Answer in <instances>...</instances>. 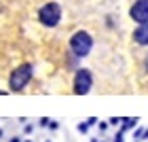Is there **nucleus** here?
Wrapping results in <instances>:
<instances>
[{
    "label": "nucleus",
    "instance_id": "f257e3e1",
    "mask_svg": "<svg viewBox=\"0 0 148 142\" xmlns=\"http://www.w3.org/2000/svg\"><path fill=\"white\" fill-rule=\"evenodd\" d=\"M91 49H93V38H91L89 32H85V30L74 32L72 38H70V51H72V55L76 59H83V57H87L91 53Z\"/></svg>",
    "mask_w": 148,
    "mask_h": 142
},
{
    "label": "nucleus",
    "instance_id": "f03ea898",
    "mask_svg": "<svg viewBox=\"0 0 148 142\" xmlns=\"http://www.w3.org/2000/svg\"><path fill=\"white\" fill-rule=\"evenodd\" d=\"M32 77H34V66H32V64H21V66H17V68L11 72V79H9L11 91H21L23 87L32 81Z\"/></svg>",
    "mask_w": 148,
    "mask_h": 142
},
{
    "label": "nucleus",
    "instance_id": "7ed1b4c3",
    "mask_svg": "<svg viewBox=\"0 0 148 142\" xmlns=\"http://www.w3.org/2000/svg\"><path fill=\"white\" fill-rule=\"evenodd\" d=\"M93 87V74L91 70L87 68H76L74 72V79H72V91L76 96H87Z\"/></svg>",
    "mask_w": 148,
    "mask_h": 142
},
{
    "label": "nucleus",
    "instance_id": "20e7f679",
    "mask_svg": "<svg viewBox=\"0 0 148 142\" xmlns=\"http://www.w3.org/2000/svg\"><path fill=\"white\" fill-rule=\"evenodd\" d=\"M62 19V6L57 2H47L42 9L38 11V21L47 26V28H55Z\"/></svg>",
    "mask_w": 148,
    "mask_h": 142
},
{
    "label": "nucleus",
    "instance_id": "39448f33",
    "mask_svg": "<svg viewBox=\"0 0 148 142\" xmlns=\"http://www.w3.org/2000/svg\"><path fill=\"white\" fill-rule=\"evenodd\" d=\"M129 17L138 23L148 21V0H136L129 9Z\"/></svg>",
    "mask_w": 148,
    "mask_h": 142
},
{
    "label": "nucleus",
    "instance_id": "423d86ee",
    "mask_svg": "<svg viewBox=\"0 0 148 142\" xmlns=\"http://www.w3.org/2000/svg\"><path fill=\"white\" fill-rule=\"evenodd\" d=\"M133 40L140 47H148V21L138 23V28L133 30Z\"/></svg>",
    "mask_w": 148,
    "mask_h": 142
},
{
    "label": "nucleus",
    "instance_id": "0eeeda50",
    "mask_svg": "<svg viewBox=\"0 0 148 142\" xmlns=\"http://www.w3.org/2000/svg\"><path fill=\"white\" fill-rule=\"evenodd\" d=\"M140 123V119L138 117H123V123H121V132H129V130H136Z\"/></svg>",
    "mask_w": 148,
    "mask_h": 142
},
{
    "label": "nucleus",
    "instance_id": "6e6552de",
    "mask_svg": "<svg viewBox=\"0 0 148 142\" xmlns=\"http://www.w3.org/2000/svg\"><path fill=\"white\" fill-rule=\"evenodd\" d=\"M144 127H136V130H133V140H142L144 138Z\"/></svg>",
    "mask_w": 148,
    "mask_h": 142
},
{
    "label": "nucleus",
    "instance_id": "1a4fd4ad",
    "mask_svg": "<svg viewBox=\"0 0 148 142\" xmlns=\"http://www.w3.org/2000/svg\"><path fill=\"white\" fill-rule=\"evenodd\" d=\"M108 127H110L108 121H99V123H97V130L102 132V134H104V132H108Z\"/></svg>",
    "mask_w": 148,
    "mask_h": 142
},
{
    "label": "nucleus",
    "instance_id": "9d476101",
    "mask_svg": "<svg viewBox=\"0 0 148 142\" xmlns=\"http://www.w3.org/2000/svg\"><path fill=\"white\" fill-rule=\"evenodd\" d=\"M76 130H78L80 134H89V125H87L85 121H83V123H78V125H76Z\"/></svg>",
    "mask_w": 148,
    "mask_h": 142
},
{
    "label": "nucleus",
    "instance_id": "9b49d317",
    "mask_svg": "<svg viewBox=\"0 0 148 142\" xmlns=\"http://www.w3.org/2000/svg\"><path fill=\"white\" fill-rule=\"evenodd\" d=\"M112 142H125V134H123V132L119 130L116 134H114V138H112Z\"/></svg>",
    "mask_w": 148,
    "mask_h": 142
},
{
    "label": "nucleus",
    "instance_id": "f8f14e48",
    "mask_svg": "<svg viewBox=\"0 0 148 142\" xmlns=\"http://www.w3.org/2000/svg\"><path fill=\"white\" fill-rule=\"evenodd\" d=\"M23 134H34V123H25L23 125Z\"/></svg>",
    "mask_w": 148,
    "mask_h": 142
},
{
    "label": "nucleus",
    "instance_id": "ddd939ff",
    "mask_svg": "<svg viewBox=\"0 0 148 142\" xmlns=\"http://www.w3.org/2000/svg\"><path fill=\"white\" fill-rule=\"evenodd\" d=\"M108 123H110V125H119V123H123V117H110Z\"/></svg>",
    "mask_w": 148,
    "mask_h": 142
},
{
    "label": "nucleus",
    "instance_id": "4468645a",
    "mask_svg": "<svg viewBox=\"0 0 148 142\" xmlns=\"http://www.w3.org/2000/svg\"><path fill=\"white\" fill-rule=\"evenodd\" d=\"M85 123H87V125H89V127H91V125H97V123H99V121H97L95 117H89V119H85Z\"/></svg>",
    "mask_w": 148,
    "mask_h": 142
},
{
    "label": "nucleus",
    "instance_id": "2eb2a0df",
    "mask_svg": "<svg viewBox=\"0 0 148 142\" xmlns=\"http://www.w3.org/2000/svg\"><path fill=\"white\" fill-rule=\"evenodd\" d=\"M49 130H51V132H55V130H59V123H57L55 119H51V123H49Z\"/></svg>",
    "mask_w": 148,
    "mask_h": 142
},
{
    "label": "nucleus",
    "instance_id": "dca6fc26",
    "mask_svg": "<svg viewBox=\"0 0 148 142\" xmlns=\"http://www.w3.org/2000/svg\"><path fill=\"white\" fill-rule=\"evenodd\" d=\"M49 123H51V119H47V117H42V119H40V127H49Z\"/></svg>",
    "mask_w": 148,
    "mask_h": 142
},
{
    "label": "nucleus",
    "instance_id": "f3484780",
    "mask_svg": "<svg viewBox=\"0 0 148 142\" xmlns=\"http://www.w3.org/2000/svg\"><path fill=\"white\" fill-rule=\"evenodd\" d=\"M9 142H23V140L19 138V136H13V138H9Z\"/></svg>",
    "mask_w": 148,
    "mask_h": 142
},
{
    "label": "nucleus",
    "instance_id": "a211bd4d",
    "mask_svg": "<svg viewBox=\"0 0 148 142\" xmlns=\"http://www.w3.org/2000/svg\"><path fill=\"white\" fill-rule=\"evenodd\" d=\"M144 70L148 72V53H146V57H144Z\"/></svg>",
    "mask_w": 148,
    "mask_h": 142
},
{
    "label": "nucleus",
    "instance_id": "6ab92c4d",
    "mask_svg": "<svg viewBox=\"0 0 148 142\" xmlns=\"http://www.w3.org/2000/svg\"><path fill=\"white\" fill-rule=\"evenodd\" d=\"M4 138V132H2V127H0V140H2Z\"/></svg>",
    "mask_w": 148,
    "mask_h": 142
},
{
    "label": "nucleus",
    "instance_id": "aec40b11",
    "mask_svg": "<svg viewBox=\"0 0 148 142\" xmlns=\"http://www.w3.org/2000/svg\"><path fill=\"white\" fill-rule=\"evenodd\" d=\"M91 142H99V140H97V138H91Z\"/></svg>",
    "mask_w": 148,
    "mask_h": 142
},
{
    "label": "nucleus",
    "instance_id": "412c9836",
    "mask_svg": "<svg viewBox=\"0 0 148 142\" xmlns=\"http://www.w3.org/2000/svg\"><path fill=\"white\" fill-rule=\"evenodd\" d=\"M23 142H34V140H23Z\"/></svg>",
    "mask_w": 148,
    "mask_h": 142
},
{
    "label": "nucleus",
    "instance_id": "4be33fe9",
    "mask_svg": "<svg viewBox=\"0 0 148 142\" xmlns=\"http://www.w3.org/2000/svg\"><path fill=\"white\" fill-rule=\"evenodd\" d=\"M45 142H53V140H45Z\"/></svg>",
    "mask_w": 148,
    "mask_h": 142
},
{
    "label": "nucleus",
    "instance_id": "5701e85b",
    "mask_svg": "<svg viewBox=\"0 0 148 142\" xmlns=\"http://www.w3.org/2000/svg\"><path fill=\"white\" fill-rule=\"evenodd\" d=\"M133 142H140V140H133Z\"/></svg>",
    "mask_w": 148,
    "mask_h": 142
}]
</instances>
